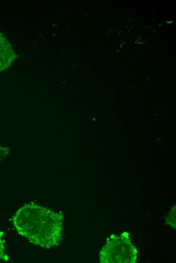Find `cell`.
<instances>
[{
  "instance_id": "277c9868",
  "label": "cell",
  "mask_w": 176,
  "mask_h": 263,
  "mask_svg": "<svg viewBox=\"0 0 176 263\" xmlns=\"http://www.w3.org/2000/svg\"><path fill=\"white\" fill-rule=\"evenodd\" d=\"M3 232L0 231V260L7 261L9 259V256L6 253L5 241L3 238Z\"/></svg>"
},
{
  "instance_id": "7a4b0ae2",
  "label": "cell",
  "mask_w": 176,
  "mask_h": 263,
  "mask_svg": "<svg viewBox=\"0 0 176 263\" xmlns=\"http://www.w3.org/2000/svg\"><path fill=\"white\" fill-rule=\"evenodd\" d=\"M128 234L112 235L100 251L102 263H134L137 260V251L130 241Z\"/></svg>"
},
{
  "instance_id": "3957f363",
  "label": "cell",
  "mask_w": 176,
  "mask_h": 263,
  "mask_svg": "<svg viewBox=\"0 0 176 263\" xmlns=\"http://www.w3.org/2000/svg\"><path fill=\"white\" fill-rule=\"evenodd\" d=\"M15 58L16 55L12 46L0 32V71L9 69Z\"/></svg>"
},
{
  "instance_id": "6da1fadb",
  "label": "cell",
  "mask_w": 176,
  "mask_h": 263,
  "mask_svg": "<svg viewBox=\"0 0 176 263\" xmlns=\"http://www.w3.org/2000/svg\"><path fill=\"white\" fill-rule=\"evenodd\" d=\"M63 217L61 213L29 203L17 211L13 223L18 234L33 245L49 249L61 242Z\"/></svg>"
},
{
  "instance_id": "5b68a950",
  "label": "cell",
  "mask_w": 176,
  "mask_h": 263,
  "mask_svg": "<svg viewBox=\"0 0 176 263\" xmlns=\"http://www.w3.org/2000/svg\"><path fill=\"white\" fill-rule=\"evenodd\" d=\"M166 222L168 224L175 229V206L170 211L166 218Z\"/></svg>"
}]
</instances>
